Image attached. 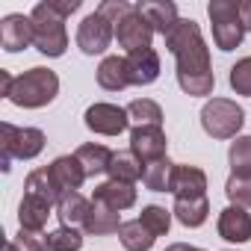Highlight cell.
<instances>
[{
  "label": "cell",
  "mask_w": 251,
  "mask_h": 251,
  "mask_svg": "<svg viewBox=\"0 0 251 251\" xmlns=\"http://www.w3.org/2000/svg\"><path fill=\"white\" fill-rule=\"evenodd\" d=\"M92 201H100L112 210H130L136 204V183H121V180H103L95 186Z\"/></svg>",
  "instance_id": "obj_14"
},
{
  "label": "cell",
  "mask_w": 251,
  "mask_h": 251,
  "mask_svg": "<svg viewBox=\"0 0 251 251\" xmlns=\"http://www.w3.org/2000/svg\"><path fill=\"white\" fill-rule=\"evenodd\" d=\"M121 225H124V222H121V213H118V210H112V207H106V204H100V201H92V210H89V216H86L83 230L92 233V236H109V233H118Z\"/></svg>",
  "instance_id": "obj_19"
},
{
  "label": "cell",
  "mask_w": 251,
  "mask_h": 251,
  "mask_svg": "<svg viewBox=\"0 0 251 251\" xmlns=\"http://www.w3.org/2000/svg\"><path fill=\"white\" fill-rule=\"evenodd\" d=\"M172 210H166V207H160V204H148V207H142V213H139V222L154 233V236H166L169 233V227H172Z\"/></svg>",
  "instance_id": "obj_30"
},
{
  "label": "cell",
  "mask_w": 251,
  "mask_h": 251,
  "mask_svg": "<svg viewBox=\"0 0 251 251\" xmlns=\"http://www.w3.org/2000/svg\"><path fill=\"white\" fill-rule=\"evenodd\" d=\"M133 6H136V3H127V0H103V3L98 6V12H100V15H106L112 24H118V21L127 15Z\"/></svg>",
  "instance_id": "obj_35"
},
{
  "label": "cell",
  "mask_w": 251,
  "mask_h": 251,
  "mask_svg": "<svg viewBox=\"0 0 251 251\" xmlns=\"http://www.w3.org/2000/svg\"><path fill=\"white\" fill-rule=\"evenodd\" d=\"M3 251H18V248H15V245H12V239H9V242H6V248H3Z\"/></svg>",
  "instance_id": "obj_39"
},
{
  "label": "cell",
  "mask_w": 251,
  "mask_h": 251,
  "mask_svg": "<svg viewBox=\"0 0 251 251\" xmlns=\"http://www.w3.org/2000/svg\"><path fill=\"white\" fill-rule=\"evenodd\" d=\"M172 213L183 227H201L210 216V201H207V195L204 198H175Z\"/></svg>",
  "instance_id": "obj_23"
},
{
  "label": "cell",
  "mask_w": 251,
  "mask_h": 251,
  "mask_svg": "<svg viewBox=\"0 0 251 251\" xmlns=\"http://www.w3.org/2000/svg\"><path fill=\"white\" fill-rule=\"evenodd\" d=\"M166 251H204V248H198V245H186V242H175V245H169Z\"/></svg>",
  "instance_id": "obj_38"
},
{
  "label": "cell",
  "mask_w": 251,
  "mask_h": 251,
  "mask_svg": "<svg viewBox=\"0 0 251 251\" xmlns=\"http://www.w3.org/2000/svg\"><path fill=\"white\" fill-rule=\"evenodd\" d=\"M74 157L80 160L86 177H98V175H109V163H112L115 151H109L100 142H86V145H80L74 151Z\"/></svg>",
  "instance_id": "obj_18"
},
{
  "label": "cell",
  "mask_w": 251,
  "mask_h": 251,
  "mask_svg": "<svg viewBox=\"0 0 251 251\" xmlns=\"http://www.w3.org/2000/svg\"><path fill=\"white\" fill-rule=\"evenodd\" d=\"M98 86L106 92H121L130 86L127 74V56H103L98 65Z\"/></svg>",
  "instance_id": "obj_20"
},
{
  "label": "cell",
  "mask_w": 251,
  "mask_h": 251,
  "mask_svg": "<svg viewBox=\"0 0 251 251\" xmlns=\"http://www.w3.org/2000/svg\"><path fill=\"white\" fill-rule=\"evenodd\" d=\"M45 133L39 127H15V124L3 121L0 124V148H3V172H9L12 160H33L45 151Z\"/></svg>",
  "instance_id": "obj_6"
},
{
  "label": "cell",
  "mask_w": 251,
  "mask_h": 251,
  "mask_svg": "<svg viewBox=\"0 0 251 251\" xmlns=\"http://www.w3.org/2000/svg\"><path fill=\"white\" fill-rule=\"evenodd\" d=\"M118 239H121V245L127 248V251H151L154 248V242H157V236L139 222V219H130V222H124L121 225V230H118Z\"/></svg>",
  "instance_id": "obj_27"
},
{
  "label": "cell",
  "mask_w": 251,
  "mask_h": 251,
  "mask_svg": "<svg viewBox=\"0 0 251 251\" xmlns=\"http://www.w3.org/2000/svg\"><path fill=\"white\" fill-rule=\"evenodd\" d=\"M239 15H242L245 33H248V30H251V0H239Z\"/></svg>",
  "instance_id": "obj_37"
},
{
  "label": "cell",
  "mask_w": 251,
  "mask_h": 251,
  "mask_svg": "<svg viewBox=\"0 0 251 251\" xmlns=\"http://www.w3.org/2000/svg\"><path fill=\"white\" fill-rule=\"evenodd\" d=\"M207 18L213 24V42H216L219 50L230 53L242 45L245 24H242V15H239V0H210Z\"/></svg>",
  "instance_id": "obj_4"
},
{
  "label": "cell",
  "mask_w": 251,
  "mask_h": 251,
  "mask_svg": "<svg viewBox=\"0 0 251 251\" xmlns=\"http://www.w3.org/2000/svg\"><path fill=\"white\" fill-rule=\"evenodd\" d=\"M24 195H33V198H39V201H45V204H59V198H62V192L56 189V183H53V177H50V172L48 169H36V172H30L27 175V180H24Z\"/></svg>",
  "instance_id": "obj_24"
},
{
  "label": "cell",
  "mask_w": 251,
  "mask_h": 251,
  "mask_svg": "<svg viewBox=\"0 0 251 251\" xmlns=\"http://www.w3.org/2000/svg\"><path fill=\"white\" fill-rule=\"evenodd\" d=\"M0 95L21 109H42V106L53 103V98L59 95V77H56V71L42 68V65H36L18 77H12L9 71H0Z\"/></svg>",
  "instance_id": "obj_2"
},
{
  "label": "cell",
  "mask_w": 251,
  "mask_h": 251,
  "mask_svg": "<svg viewBox=\"0 0 251 251\" xmlns=\"http://www.w3.org/2000/svg\"><path fill=\"white\" fill-rule=\"evenodd\" d=\"M33 45L45 56H62L68 50V33H65V18L48 3H36L33 12Z\"/></svg>",
  "instance_id": "obj_3"
},
{
  "label": "cell",
  "mask_w": 251,
  "mask_h": 251,
  "mask_svg": "<svg viewBox=\"0 0 251 251\" xmlns=\"http://www.w3.org/2000/svg\"><path fill=\"white\" fill-rule=\"evenodd\" d=\"M83 121H86V127H89L92 133H98V136H118V133H124V130L130 127L127 109H124V106H115V103H106V100L92 103V106L86 109Z\"/></svg>",
  "instance_id": "obj_8"
},
{
  "label": "cell",
  "mask_w": 251,
  "mask_h": 251,
  "mask_svg": "<svg viewBox=\"0 0 251 251\" xmlns=\"http://www.w3.org/2000/svg\"><path fill=\"white\" fill-rule=\"evenodd\" d=\"M136 9L148 18V24L154 27V33H160L163 39L175 30V24L180 21L177 18V6L172 3V0H142V3H136Z\"/></svg>",
  "instance_id": "obj_16"
},
{
  "label": "cell",
  "mask_w": 251,
  "mask_h": 251,
  "mask_svg": "<svg viewBox=\"0 0 251 251\" xmlns=\"http://www.w3.org/2000/svg\"><path fill=\"white\" fill-rule=\"evenodd\" d=\"M124 109H127L133 127H142V124H157V127H163V109L151 98H136V100H130Z\"/></svg>",
  "instance_id": "obj_28"
},
{
  "label": "cell",
  "mask_w": 251,
  "mask_h": 251,
  "mask_svg": "<svg viewBox=\"0 0 251 251\" xmlns=\"http://www.w3.org/2000/svg\"><path fill=\"white\" fill-rule=\"evenodd\" d=\"M151 39H154V27L148 24V18L136 6L115 24V42H118V48H124L127 53L151 48Z\"/></svg>",
  "instance_id": "obj_9"
},
{
  "label": "cell",
  "mask_w": 251,
  "mask_h": 251,
  "mask_svg": "<svg viewBox=\"0 0 251 251\" xmlns=\"http://www.w3.org/2000/svg\"><path fill=\"white\" fill-rule=\"evenodd\" d=\"M50 6H53L62 18H68L71 12H77V9H80V0H62V3H59V0H50Z\"/></svg>",
  "instance_id": "obj_36"
},
{
  "label": "cell",
  "mask_w": 251,
  "mask_h": 251,
  "mask_svg": "<svg viewBox=\"0 0 251 251\" xmlns=\"http://www.w3.org/2000/svg\"><path fill=\"white\" fill-rule=\"evenodd\" d=\"M48 236H50V251H80V248H83V233H80V227H65V225H59V227L50 230Z\"/></svg>",
  "instance_id": "obj_31"
},
{
  "label": "cell",
  "mask_w": 251,
  "mask_h": 251,
  "mask_svg": "<svg viewBox=\"0 0 251 251\" xmlns=\"http://www.w3.org/2000/svg\"><path fill=\"white\" fill-rule=\"evenodd\" d=\"M175 169H177V163H172L169 157L148 163V166H145V175H142L145 189H151V192H172V183H175Z\"/></svg>",
  "instance_id": "obj_25"
},
{
  "label": "cell",
  "mask_w": 251,
  "mask_h": 251,
  "mask_svg": "<svg viewBox=\"0 0 251 251\" xmlns=\"http://www.w3.org/2000/svg\"><path fill=\"white\" fill-rule=\"evenodd\" d=\"M115 39V24L100 15L98 9L92 15H86L77 27V48L86 53V56H98V53H106V48L112 45Z\"/></svg>",
  "instance_id": "obj_7"
},
{
  "label": "cell",
  "mask_w": 251,
  "mask_h": 251,
  "mask_svg": "<svg viewBox=\"0 0 251 251\" xmlns=\"http://www.w3.org/2000/svg\"><path fill=\"white\" fill-rule=\"evenodd\" d=\"M166 148H169V139L163 133V127L157 124H142V127H133L130 130V151L148 166L154 160H163L166 157Z\"/></svg>",
  "instance_id": "obj_10"
},
{
  "label": "cell",
  "mask_w": 251,
  "mask_h": 251,
  "mask_svg": "<svg viewBox=\"0 0 251 251\" xmlns=\"http://www.w3.org/2000/svg\"><path fill=\"white\" fill-rule=\"evenodd\" d=\"M92 210V201L80 192H65L56 204V216L65 227H83L86 225V216Z\"/></svg>",
  "instance_id": "obj_21"
},
{
  "label": "cell",
  "mask_w": 251,
  "mask_h": 251,
  "mask_svg": "<svg viewBox=\"0 0 251 251\" xmlns=\"http://www.w3.org/2000/svg\"><path fill=\"white\" fill-rule=\"evenodd\" d=\"M166 50L177 62V86L189 98L213 95L216 74L210 62V48L201 36V27L192 18H180L175 24V30L166 36Z\"/></svg>",
  "instance_id": "obj_1"
},
{
  "label": "cell",
  "mask_w": 251,
  "mask_h": 251,
  "mask_svg": "<svg viewBox=\"0 0 251 251\" xmlns=\"http://www.w3.org/2000/svg\"><path fill=\"white\" fill-rule=\"evenodd\" d=\"M172 195L175 198H204L207 195V175L198 166H177Z\"/></svg>",
  "instance_id": "obj_17"
},
{
  "label": "cell",
  "mask_w": 251,
  "mask_h": 251,
  "mask_svg": "<svg viewBox=\"0 0 251 251\" xmlns=\"http://www.w3.org/2000/svg\"><path fill=\"white\" fill-rule=\"evenodd\" d=\"M48 172H50V177H53V183H56V189L65 195V192H77L80 186H83V180H86V172H83V166H80V160L74 157V154H62V157H56L50 166H48Z\"/></svg>",
  "instance_id": "obj_13"
},
{
  "label": "cell",
  "mask_w": 251,
  "mask_h": 251,
  "mask_svg": "<svg viewBox=\"0 0 251 251\" xmlns=\"http://www.w3.org/2000/svg\"><path fill=\"white\" fill-rule=\"evenodd\" d=\"M12 245L18 251H50V236L45 230H18V236H12Z\"/></svg>",
  "instance_id": "obj_33"
},
{
  "label": "cell",
  "mask_w": 251,
  "mask_h": 251,
  "mask_svg": "<svg viewBox=\"0 0 251 251\" xmlns=\"http://www.w3.org/2000/svg\"><path fill=\"white\" fill-rule=\"evenodd\" d=\"M33 45V18L30 15H6L0 21V48L6 53L27 50Z\"/></svg>",
  "instance_id": "obj_11"
},
{
  "label": "cell",
  "mask_w": 251,
  "mask_h": 251,
  "mask_svg": "<svg viewBox=\"0 0 251 251\" xmlns=\"http://www.w3.org/2000/svg\"><path fill=\"white\" fill-rule=\"evenodd\" d=\"M145 175V163L127 148V151H115L112 163H109V180H121V183H136Z\"/></svg>",
  "instance_id": "obj_22"
},
{
  "label": "cell",
  "mask_w": 251,
  "mask_h": 251,
  "mask_svg": "<svg viewBox=\"0 0 251 251\" xmlns=\"http://www.w3.org/2000/svg\"><path fill=\"white\" fill-rule=\"evenodd\" d=\"M245 124V109L230 98H210L201 106V127L213 139H236Z\"/></svg>",
  "instance_id": "obj_5"
},
{
  "label": "cell",
  "mask_w": 251,
  "mask_h": 251,
  "mask_svg": "<svg viewBox=\"0 0 251 251\" xmlns=\"http://www.w3.org/2000/svg\"><path fill=\"white\" fill-rule=\"evenodd\" d=\"M216 230H219V236L227 239V242H248V239H251V213H248L245 207L230 204V207H225V210L219 213Z\"/></svg>",
  "instance_id": "obj_12"
},
{
  "label": "cell",
  "mask_w": 251,
  "mask_h": 251,
  "mask_svg": "<svg viewBox=\"0 0 251 251\" xmlns=\"http://www.w3.org/2000/svg\"><path fill=\"white\" fill-rule=\"evenodd\" d=\"M127 74H130V86H151L160 77V53L154 48L127 53Z\"/></svg>",
  "instance_id": "obj_15"
},
{
  "label": "cell",
  "mask_w": 251,
  "mask_h": 251,
  "mask_svg": "<svg viewBox=\"0 0 251 251\" xmlns=\"http://www.w3.org/2000/svg\"><path fill=\"white\" fill-rule=\"evenodd\" d=\"M225 195L230 198V204L248 210V207H251V177H236V175H230L227 183H225Z\"/></svg>",
  "instance_id": "obj_34"
},
{
  "label": "cell",
  "mask_w": 251,
  "mask_h": 251,
  "mask_svg": "<svg viewBox=\"0 0 251 251\" xmlns=\"http://www.w3.org/2000/svg\"><path fill=\"white\" fill-rule=\"evenodd\" d=\"M227 83L236 95L251 98V56H242V59H236V65H230Z\"/></svg>",
  "instance_id": "obj_32"
},
{
  "label": "cell",
  "mask_w": 251,
  "mask_h": 251,
  "mask_svg": "<svg viewBox=\"0 0 251 251\" xmlns=\"http://www.w3.org/2000/svg\"><path fill=\"white\" fill-rule=\"evenodd\" d=\"M48 216H50V204H45V201H39L33 195L21 198V204H18V225L24 230H45Z\"/></svg>",
  "instance_id": "obj_26"
},
{
  "label": "cell",
  "mask_w": 251,
  "mask_h": 251,
  "mask_svg": "<svg viewBox=\"0 0 251 251\" xmlns=\"http://www.w3.org/2000/svg\"><path fill=\"white\" fill-rule=\"evenodd\" d=\"M227 163L230 175L236 177H251V136H236L227 148Z\"/></svg>",
  "instance_id": "obj_29"
}]
</instances>
